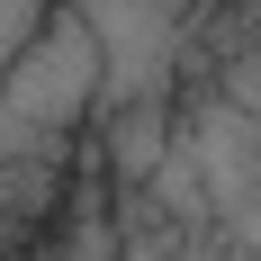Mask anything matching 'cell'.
Returning <instances> with one entry per match:
<instances>
[{
	"label": "cell",
	"mask_w": 261,
	"mask_h": 261,
	"mask_svg": "<svg viewBox=\"0 0 261 261\" xmlns=\"http://www.w3.org/2000/svg\"><path fill=\"white\" fill-rule=\"evenodd\" d=\"M72 18L99 36V63H108V108H135V99H180V45H189V18H198V0H72Z\"/></svg>",
	"instance_id": "cell-1"
},
{
	"label": "cell",
	"mask_w": 261,
	"mask_h": 261,
	"mask_svg": "<svg viewBox=\"0 0 261 261\" xmlns=\"http://www.w3.org/2000/svg\"><path fill=\"white\" fill-rule=\"evenodd\" d=\"M180 162L207 189V216L234 225L252 207V189H261V117L234 108V99H216V90H189L180 99Z\"/></svg>",
	"instance_id": "cell-2"
},
{
	"label": "cell",
	"mask_w": 261,
	"mask_h": 261,
	"mask_svg": "<svg viewBox=\"0 0 261 261\" xmlns=\"http://www.w3.org/2000/svg\"><path fill=\"white\" fill-rule=\"evenodd\" d=\"M180 144V99H135V108H108L99 135H90V162L108 171V189H144L171 162Z\"/></svg>",
	"instance_id": "cell-3"
},
{
	"label": "cell",
	"mask_w": 261,
	"mask_h": 261,
	"mask_svg": "<svg viewBox=\"0 0 261 261\" xmlns=\"http://www.w3.org/2000/svg\"><path fill=\"white\" fill-rule=\"evenodd\" d=\"M54 9H63V0H0V81H9V63L36 45V27H45Z\"/></svg>",
	"instance_id": "cell-4"
},
{
	"label": "cell",
	"mask_w": 261,
	"mask_h": 261,
	"mask_svg": "<svg viewBox=\"0 0 261 261\" xmlns=\"http://www.w3.org/2000/svg\"><path fill=\"white\" fill-rule=\"evenodd\" d=\"M216 99H234V108H252L261 117V45L252 54H234V63H216V81H207Z\"/></svg>",
	"instance_id": "cell-5"
},
{
	"label": "cell",
	"mask_w": 261,
	"mask_h": 261,
	"mask_svg": "<svg viewBox=\"0 0 261 261\" xmlns=\"http://www.w3.org/2000/svg\"><path fill=\"white\" fill-rule=\"evenodd\" d=\"M198 261H261L252 243H234V234H216V243H198Z\"/></svg>",
	"instance_id": "cell-6"
},
{
	"label": "cell",
	"mask_w": 261,
	"mask_h": 261,
	"mask_svg": "<svg viewBox=\"0 0 261 261\" xmlns=\"http://www.w3.org/2000/svg\"><path fill=\"white\" fill-rule=\"evenodd\" d=\"M225 234H234V243H252V252H261V189H252V207H243L234 225H225Z\"/></svg>",
	"instance_id": "cell-7"
}]
</instances>
